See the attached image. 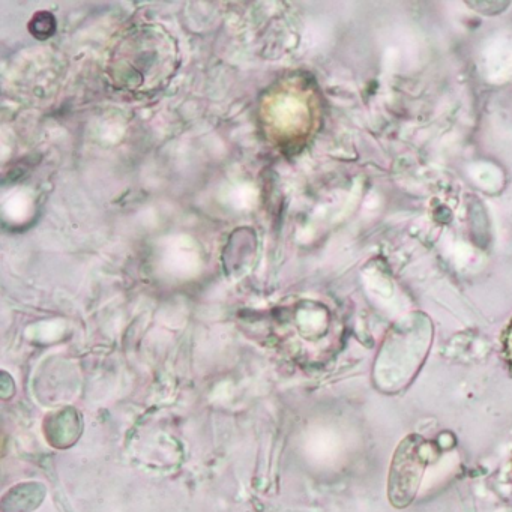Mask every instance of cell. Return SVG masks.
<instances>
[{
  "instance_id": "6da1fadb",
  "label": "cell",
  "mask_w": 512,
  "mask_h": 512,
  "mask_svg": "<svg viewBox=\"0 0 512 512\" xmlns=\"http://www.w3.org/2000/svg\"><path fill=\"white\" fill-rule=\"evenodd\" d=\"M422 439L410 436L401 443L389 470V500L397 508H404L415 499L425 467L430 463V451L425 454L419 443Z\"/></svg>"
},
{
  "instance_id": "7a4b0ae2",
  "label": "cell",
  "mask_w": 512,
  "mask_h": 512,
  "mask_svg": "<svg viewBox=\"0 0 512 512\" xmlns=\"http://www.w3.org/2000/svg\"><path fill=\"white\" fill-rule=\"evenodd\" d=\"M503 356H505L506 364L512 373V319L503 331L502 337Z\"/></svg>"
}]
</instances>
